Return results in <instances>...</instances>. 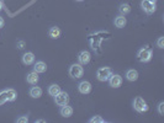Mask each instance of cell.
Instances as JSON below:
<instances>
[{
    "mask_svg": "<svg viewBox=\"0 0 164 123\" xmlns=\"http://www.w3.org/2000/svg\"><path fill=\"white\" fill-rule=\"evenodd\" d=\"M111 74H112V71H111L110 68L102 67V68H99V69H98V71H96V78H98V80H100V81H107L109 78L111 76Z\"/></svg>",
    "mask_w": 164,
    "mask_h": 123,
    "instance_id": "obj_1",
    "label": "cell"
},
{
    "mask_svg": "<svg viewBox=\"0 0 164 123\" xmlns=\"http://www.w3.org/2000/svg\"><path fill=\"white\" fill-rule=\"evenodd\" d=\"M54 97V102H56V105L57 106H66V105H68V101H69V96H68V94L67 92H64V91H59L58 94L56 95V96H53Z\"/></svg>",
    "mask_w": 164,
    "mask_h": 123,
    "instance_id": "obj_2",
    "label": "cell"
},
{
    "mask_svg": "<svg viewBox=\"0 0 164 123\" xmlns=\"http://www.w3.org/2000/svg\"><path fill=\"white\" fill-rule=\"evenodd\" d=\"M133 107H135V110L137 111V112H146V111H148V106H147V102L143 100L142 97H136L135 100H133Z\"/></svg>",
    "mask_w": 164,
    "mask_h": 123,
    "instance_id": "obj_3",
    "label": "cell"
},
{
    "mask_svg": "<svg viewBox=\"0 0 164 123\" xmlns=\"http://www.w3.org/2000/svg\"><path fill=\"white\" fill-rule=\"evenodd\" d=\"M84 74V69L81 67V64H73L69 68V75L74 79H78L80 76H83Z\"/></svg>",
    "mask_w": 164,
    "mask_h": 123,
    "instance_id": "obj_4",
    "label": "cell"
},
{
    "mask_svg": "<svg viewBox=\"0 0 164 123\" xmlns=\"http://www.w3.org/2000/svg\"><path fill=\"white\" fill-rule=\"evenodd\" d=\"M137 57H138L139 61H142V63H147V61H149L152 59V50L147 49V48H143L138 52Z\"/></svg>",
    "mask_w": 164,
    "mask_h": 123,
    "instance_id": "obj_5",
    "label": "cell"
},
{
    "mask_svg": "<svg viewBox=\"0 0 164 123\" xmlns=\"http://www.w3.org/2000/svg\"><path fill=\"white\" fill-rule=\"evenodd\" d=\"M141 7L143 9V11L147 13V14H153L156 11V4H153V3H149L148 0H142V3H141Z\"/></svg>",
    "mask_w": 164,
    "mask_h": 123,
    "instance_id": "obj_6",
    "label": "cell"
},
{
    "mask_svg": "<svg viewBox=\"0 0 164 123\" xmlns=\"http://www.w3.org/2000/svg\"><path fill=\"white\" fill-rule=\"evenodd\" d=\"M109 84L111 87H120L122 84V78L119 74H111V76L109 78Z\"/></svg>",
    "mask_w": 164,
    "mask_h": 123,
    "instance_id": "obj_7",
    "label": "cell"
},
{
    "mask_svg": "<svg viewBox=\"0 0 164 123\" xmlns=\"http://www.w3.org/2000/svg\"><path fill=\"white\" fill-rule=\"evenodd\" d=\"M78 90L80 94H89V92L91 91V84L89 83V81H81V83L78 85Z\"/></svg>",
    "mask_w": 164,
    "mask_h": 123,
    "instance_id": "obj_8",
    "label": "cell"
},
{
    "mask_svg": "<svg viewBox=\"0 0 164 123\" xmlns=\"http://www.w3.org/2000/svg\"><path fill=\"white\" fill-rule=\"evenodd\" d=\"M78 59H79V64L85 65V64H88L90 61V53L88 52V50H83V52L79 53Z\"/></svg>",
    "mask_w": 164,
    "mask_h": 123,
    "instance_id": "obj_9",
    "label": "cell"
},
{
    "mask_svg": "<svg viewBox=\"0 0 164 123\" xmlns=\"http://www.w3.org/2000/svg\"><path fill=\"white\" fill-rule=\"evenodd\" d=\"M38 80H40L38 73H36L35 70L31 71V73H28L27 76H26V81H27L28 84H31V85H36V84L38 83Z\"/></svg>",
    "mask_w": 164,
    "mask_h": 123,
    "instance_id": "obj_10",
    "label": "cell"
},
{
    "mask_svg": "<svg viewBox=\"0 0 164 123\" xmlns=\"http://www.w3.org/2000/svg\"><path fill=\"white\" fill-rule=\"evenodd\" d=\"M34 61H35V56H34V53L27 52V53H25V54L22 56V63H24L25 65H31Z\"/></svg>",
    "mask_w": 164,
    "mask_h": 123,
    "instance_id": "obj_11",
    "label": "cell"
},
{
    "mask_svg": "<svg viewBox=\"0 0 164 123\" xmlns=\"http://www.w3.org/2000/svg\"><path fill=\"white\" fill-rule=\"evenodd\" d=\"M30 96L34 97V99H38L42 96V89L38 87V86H32L30 89Z\"/></svg>",
    "mask_w": 164,
    "mask_h": 123,
    "instance_id": "obj_12",
    "label": "cell"
},
{
    "mask_svg": "<svg viewBox=\"0 0 164 123\" xmlns=\"http://www.w3.org/2000/svg\"><path fill=\"white\" fill-rule=\"evenodd\" d=\"M127 24V20L125 17V15H120L115 19V26L119 27V28H122V27H125Z\"/></svg>",
    "mask_w": 164,
    "mask_h": 123,
    "instance_id": "obj_13",
    "label": "cell"
},
{
    "mask_svg": "<svg viewBox=\"0 0 164 123\" xmlns=\"http://www.w3.org/2000/svg\"><path fill=\"white\" fill-rule=\"evenodd\" d=\"M48 36L52 38V39H57V38L60 36V30H59V27H57V26L51 27L49 31H48Z\"/></svg>",
    "mask_w": 164,
    "mask_h": 123,
    "instance_id": "obj_14",
    "label": "cell"
},
{
    "mask_svg": "<svg viewBox=\"0 0 164 123\" xmlns=\"http://www.w3.org/2000/svg\"><path fill=\"white\" fill-rule=\"evenodd\" d=\"M16 99V92L13 89H9L4 92V101H14Z\"/></svg>",
    "mask_w": 164,
    "mask_h": 123,
    "instance_id": "obj_15",
    "label": "cell"
},
{
    "mask_svg": "<svg viewBox=\"0 0 164 123\" xmlns=\"http://www.w3.org/2000/svg\"><path fill=\"white\" fill-rule=\"evenodd\" d=\"M126 79L128 81H136L138 79V73H137V70L135 69H130L127 70V73H126Z\"/></svg>",
    "mask_w": 164,
    "mask_h": 123,
    "instance_id": "obj_16",
    "label": "cell"
},
{
    "mask_svg": "<svg viewBox=\"0 0 164 123\" xmlns=\"http://www.w3.org/2000/svg\"><path fill=\"white\" fill-rule=\"evenodd\" d=\"M60 115H62L63 117H70L72 115H73V108H72L70 106H68V105L62 106L60 107Z\"/></svg>",
    "mask_w": 164,
    "mask_h": 123,
    "instance_id": "obj_17",
    "label": "cell"
},
{
    "mask_svg": "<svg viewBox=\"0 0 164 123\" xmlns=\"http://www.w3.org/2000/svg\"><path fill=\"white\" fill-rule=\"evenodd\" d=\"M47 70V65L45 61H36L35 64V71L36 73H45Z\"/></svg>",
    "mask_w": 164,
    "mask_h": 123,
    "instance_id": "obj_18",
    "label": "cell"
},
{
    "mask_svg": "<svg viewBox=\"0 0 164 123\" xmlns=\"http://www.w3.org/2000/svg\"><path fill=\"white\" fill-rule=\"evenodd\" d=\"M59 91H60V87H59L57 84H52V85L48 87V94H49L51 96H56Z\"/></svg>",
    "mask_w": 164,
    "mask_h": 123,
    "instance_id": "obj_19",
    "label": "cell"
},
{
    "mask_svg": "<svg viewBox=\"0 0 164 123\" xmlns=\"http://www.w3.org/2000/svg\"><path fill=\"white\" fill-rule=\"evenodd\" d=\"M119 10H120L121 15H126V14H128L131 11V6L128 4H121L120 7H119Z\"/></svg>",
    "mask_w": 164,
    "mask_h": 123,
    "instance_id": "obj_20",
    "label": "cell"
},
{
    "mask_svg": "<svg viewBox=\"0 0 164 123\" xmlns=\"http://www.w3.org/2000/svg\"><path fill=\"white\" fill-rule=\"evenodd\" d=\"M89 122H90V123H104L105 121H104V118H102L101 116H95V117L91 118Z\"/></svg>",
    "mask_w": 164,
    "mask_h": 123,
    "instance_id": "obj_21",
    "label": "cell"
},
{
    "mask_svg": "<svg viewBox=\"0 0 164 123\" xmlns=\"http://www.w3.org/2000/svg\"><path fill=\"white\" fill-rule=\"evenodd\" d=\"M16 122H17V123H26V122H28V117H27V116L19 117V118L16 119Z\"/></svg>",
    "mask_w": 164,
    "mask_h": 123,
    "instance_id": "obj_22",
    "label": "cell"
},
{
    "mask_svg": "<svg viewBox=\"0 0 164 123\" xmlns=\"http://www.w3.org/2000/svg\"><path fill=\"white\" fill-rule=\"evenodd\" d=\"M157 44H158V48H164V37H159L158 38Z\"/></svg>",
    "mask_w": 164,
    "mask_h": 123,
    "instance_id": "obj_23",
    "label": "cell"
},
{
    "mask_svg": "<svg viewBox=\"0 0 164 123\" xmlns=\"http://www.w3.org/2000/svg\"><path fill=\"white\" fill-rule=\"evenodd\" d=\"M158 112H159L160 115L164 113V102H160V104H159V106H158Z\"/></svg>",
    "mask_w": 164,
    "mask_h": 123,
    "instance_id": "obj_24",
    "label": "cell"
},
{
    "mask_svg": "<svg viewBox=\"0 0 164 123\" xmlns=\"http://www.w3.org/2000/svg\"><path fill=\"white\" fill-rule=\"evenodd\" d=\"M4 27V19L3 17H0V28Z\"/></svg>",
    "mask_w": 164,
    "mask_h": 123,
    "instance_id": "obj_25",
    "label": "cell"
},
{
    "mask_svg": "<svg viewBox=\"0 0 164 123\" xmlns=\"http://www.w3.org/2000/svg\"><path fill=\"white\" fill-rule=\"evenodd\" d=\"M3 7H4V3L1 1V0H0V11H1V10H3Z\"/></svg>",
    "mask_w": 164,
    "mask_h": 123,
    "instance_id": "obj_26",
    "label": "cell"
},
{
    "mask_svg": "<svg viewBox=\"0 0 164 123\" xmlns=\"http://www.w3.org/2000/svg\"><path fill=\"white\" fill-rule=\"evenodd\" d=\"M148 1H149V3H153V4H156L157 0H148Z\"/></svg>",
    "mask_w": 164,
    "mask_h": 123,
    "instance_id": "obj_27",
    "label": "cell"
},
{
    "mask_svg": "<svg viewBox=\"0 0 164 123\" xmlns=\"http://www.w3.org/2000/svg\"><path fill=\"white\" fill-rule=\"evenodd\" d=\"M77 1H83V0H77Z\"/></svg>",
    "mask_w": 164,
    "mask_h": 123,
    "instance_id": "obj_28",
    "label": "cell"
}]
</instances>
